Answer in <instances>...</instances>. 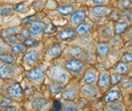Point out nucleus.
I'll list each match as a JSON object with an SVG mask.
<instances>
[{"label":"nucleus","instance_id":"2","mask_svg":"<svg viewBox=\"0 0 132 111\" xmlns=\"http://www.w3.org/2000/svg\"><path fill=\"white\" fill-rule=\"evenodd\" d=\"M44 74H45V68L43 66H39L29 71L27 75L30 80H32L34 82H39L44 77Z\"/></svg>","mask_w":132,"mask_h":111},{"label":"nucleus","instance_id":"8","mask_svg":"<svg viewBox=\"0 0 132 111\" xmlns=\"http://www.w3.org/2000/svg\"><path fill=\"white\" fill-rule=\"evenodd\" d=\"M32 105L35 109L37 110H44L45 108L48 107L49 105V102L44 99V98H41V97H37L32 100Z\"/></svg>","mask_w":132,"mask_h":111},{"label":"nucleus","instance_id":"27","mask_svg":"<svg viewBox=\"0 0 132 111\" xmlns=\"http://www.w3.org/2000/svg\"><path fill=\"white\" fill-rule=\"evenodd\" d=\"M11 52L14 53V54H18V53H21L24 51V46L20 43H14L13 45H11Z\"/></svg>","mask_w":132,"mask_h":111},{"label":"nucleus","instance_id":"14","mask_svg":"<svg viewBox=\"0 0 132 111\" xmlns=\"http://www.w3.org/2000/svg\"><path fill=\"white\" fill-rule=\"evenodd\" d=\"M75 32L78 35L80 36H83V35H86L88 34L89 32H90V25L86 22H83V23H79L76 28H75Z\"/></svg>","mask_w":132,"mask_h":111},{"label":"nucleus","instance_id":"22","mask_svg":"<svg viewBox=\"0 0 132 111\" xmlns=\"http://www.w3.org/2000/svg\"><path fill=\"white\" fill-rule=\"evenodd\" d=\"M128 27V23L126 21H117L115 24V33L116 34H121L125 32Z\"/></svg>","mask_w":132,"mask_h":111},{"label":"nucleus","instance_id":"32","mask_svg":"<svg viewBox=\"0 0 132 111\" xmlns=\"http://www.w3.org/2000/svg\"><path fill=\"white\" fill-rule=\"evenodd\" d=\"M55 31H56V27H55L52 23H48V24L45 26L44 32H45V33H47V34H50V33H53Z\"/></svg>","mask_w":132,"mask_h":111},{"label":"nucleus","instance_id":"16","mask_svg":"<svg viewBox=\"0 0 132 111\" xmlns=\"http://www.w3.org/2000/svg\"><path fill=\"white\" fill-rule=\"evenodd\" d=\"M67 55L70 56V57H72V58H82V57L85 56V53L80 48L72 47V48H68Z\"/></svg>","mask_w":132,"mask_h":111},{"label":"nucleus","instance_id":"34","mask_svg":"<svg viewBox=\"0 0 132 111\" xmlns=\"http://www.w3.org/2000/svg\"><path fill=\"white\" fill-rule=\"evenodd\" d=\"M122 87L123 88H126V89H129L132 87V81L130 79H124L122 81Z\"/></svg>","mask_w":132,"mask_h":111},{"label":"nucleus","instance_id":"37","mask_svg":"<svg viewBox=\"0 0 132 111\" xmlns=\"http://www.w3.org/2000/svg\"><path fill=\"white\" fill-rule=\"evenodd\" d=\"M11 103V99L10 98H4L2 101H1V108H6L10 105Z\"/></svg>","mask_w":132,"mask_h":111},{"label":"nucleus","instance_id":"39","mask_svg":"<svg viewBox=\"0 0 132 111\" xmlns=\"http://www.w3.org/2000/svg\"><path fill=\"white\" fill-rule=\"evenodd\" d=\"M123 60L124 62H132V52H128L123 56Z\"/></svg>","mask_w":132,"mask_h":111},{"label":"nucleus","instance_id":"46","mask_svg":"<svg viewBox=\"0 0 132 111\" xmlns=\"http://www.w3.org/2000/svg\"><path fill=\"white\" fill-rule=\"evenodd\" d=\"M20 111H22V110H20Z\"/></svg>","mask_w":132,"mask_h":111},{"label":"nucleus","instance_id":"35","mask_svg":"<svg viewBox=\"0 0 132 111\" xmlns=\"http://www.w3.org/2000/svg\"><path fill=\"white\" fill-rule=\"evenodd\" d=\"M101 34H102L103 36H110V35H111V27H110V26H106V27L102 28Z\"/></svg>","mask_w":132,"mask_h":111},{"label":"nucleus","instance_id":"29","mask_svg":"<svg viewBox=\"0 0 132 111\" xmlns=\"http://www.w3.org/2000/svg\"><path fill=\"white\" fill-rule=\"evenodd\" d=\"M36 45H38V42L34 37H29V38H27L24 41V46L28 47V48H32V47L36 46Z\"/></svg>","mask_w":132,"mask_h":111},{"label":"nucleus","instance_id":"33","mask_svg":"<svg viewBox=\"0 0 132 111\" xmlns=\"http://www.w3.org/2000/svg\"><path fill=\"white\" fill-rule=\"evenodd\" d=\"M120 80H121V76H120V74H118V73H114V74H112V75H111V84L115 85V84H117Z\"/></svg>","mask_w":132,"mask_h":111},{"label":"nucleus","instance_id":"44","mask_svg":"<svg viewBox=\"0 0 132 111\" xmlns=\"http://www.w3.org/2000/svg\"><path fill=\"white\" fill-rule=\"evenodd\" d=\"M106 1H107V0H93V2H94L95 4H97V5H102V4H104Z\"/></svg>","mask_w":132,"mask_h":111},{"label":"nucleus","instance_id":"25","mask_svg":"<svg viewBox=\"0 0 132 111\" xmlns=\"http://www.w3.org/2000/svg\"><path fill=\"white\" fill-rule=\"evenodd\" d=\"M107 111H122L123 110V105L121 103H110L108 106H107Z\"/></svg>","mask_w":132,"mask_h":111},{"label":"nucleus","instance_id":"9","mask_svg":"<svg viewBox=\"0 0 132 111\" xmlns=\"http://www.w3.org/2000/svg\"><path fill=\"white\" fill-rule=\"evenodd\" d=\"M45 29V23L42 21H34L30 25V32L34 35H39Z\"/></svg>","mask_w":132,"mask_h":111},{"label":"nucleus","instance_id":"10","mask_svg":"<svg viewBox=\"0 0 132 111\" xmlns=\"http://www.w3.org/2000/svg\"><path fill=\"white\" fill-rule=\"evenodd\" d=\"M98 91L96 89V87L92 86V85H86L81 88V95L84 97V98H93L97 95Z\"/></svg>","mask_w":132,"mask_h":111},{"label":"nucleus","instance_id":"1","mask_svg":"<svg viewBox=\"0 0 132 111\" xmlns=\"http://www.w3.org/2000/svg\"><path fill=\"white\" fill-rule=\"evenodd\" d=\"M49 77L53 80H57L58 82L60 83H64L68 79V75L66 73V71L61 68V67H58V66H55V67H52L50 69L49 73H48Z\"/></svg>","mask_w":132,"mask_h":111},{"label":"nucleus","instance_id":"15","mask_svg":"<svg viewBox=\"0 0 132 111\" xmlns=\"http://www.w3.org/2000/svg\"><path fill=\"white\" fill-rule=\"evenodd\" d=\"M61 51H62V45L61 44H55L48 49L47 57L48 58H55L61 53Z\"/></svg>","mask_w":132,"mask_h":111},{"label":"nucleus","instance_id":"17","mask_svg":"<svg viewBox=\"0 0 132 111\" xmlns=\"http://www.w3.org/2000/svg\"><path fill=\"white\" fill-rule=\"evenodd\" d=\"M14 70V67L12 65H5V64H2L1 67H0V72H1V77L2 78H5V77H8L11 75V73L13 72Z\"/></svg>","mask_w":132,"mask_h":111},{"label":"nucleus","instance_id":"6","mask_svg":"<svg viewBox=\"0 0 132 111\" xmlns=\"http://www.w3.org/2000/svg\"><path fill=\"white\" fill-rule=\"evenodd\" d=\"M109 11H110V8L107 6H104V5H98V6H95L92 8V14L97 18L107 15L109 13Z\"/></svg>","mask_w":132,"mask_h":111},{"label":"nucleus","instance_id":"12","mask_svg":"<svg viewBox=\"0 0 132 111\" xmlns=\"http://www.w3.org/2000/svg\"><path fill=\"white\" fill-rule=\"evenodd\" d=\"M96 80H97V73H96L95 71H93V70H88V71L85 72V74H84V76H83L82 81L84 84L90 85V84L95 83Z\"/></svg>","mask_w":132,"mask_h":111},{"label":"nucleus","instance_id":"38","mask_svg":"<svg viewBox=\"0 0 132 111\" xmlns=\"http://www.w3.org/2000/svg\"><path fill=\"white\" fill-rule=\"evenodd\" d=\"M130 0H122L120 3H119V6L121 7V8H127V7H129L130 6Z\"/></svg>","mask_w":132,"mask_h":111},{"label":"nucleus","instance_id":"20","mask_svg":"<svg viewBox=\"0 0 132 111\" xmlns=\"http://www.w3.org/2000/svg\"><path fill=\"white\" fill-rule=\"evenodd\" d=\"M97 51H98V54H99L100 57H105V56L108 55V53L110 51V46H109L108 43H100L98 45Z\"/></svg>","mask_w":132,"mask_h":111},{"label":"nucleus","instance_id":"19","mask_svg":"<svg viewBox=\"0 0 132 111\" xmlns=\"http://www.w3.org/2000/svg\"><path fill=\"white\" fill-rule=\"evenodd\" d=\"M76 95H77V93H76V90L74 88H67L62 93V97L65 100H69V101L74 100L76 98Z\"/></svg>","mask_w":132,"mask_h":111},{"label":"nucleus","instance_id":"7","mask_svg":"<svg viewBox=\"0 0 132 111\" xmlns=\"http://www.w3.org/2000/svg\"><path fill=\"white\" fill-rule=\"evenodd\" d=\"M84 17H85V11L82 9H79V10H76L71 13L69 20L72 24H78L84 19Z\"/></svg>","mask_w":132,"mask_h":111},{"label":"nucleus","instance_id":"40","mask_svg":"<svg viewBox=\"0 0 132 111\" xmlns=\"http://www.w3.org/2000/svg\"><path fill=\"white\" fill-rule=\"evenodd\" d=\"M0 12H1V15L2 16H6L11 12V9H10V8H7V7H3V6H2V7H1Z\"/></svg>","mask_w":132,"mask_h":111},{"label":"nucleus","instance_id":"43","mask_svg":"<svg viewBox=\"0 0 132 111\" xmlns=\"http://www.w3.org/2000/svg\"><path fill=\"white\" fill-rule=\"evenodd\" d=\"M16 109H17V107L15 106V105H13V106H8V107H6V109L4 111H16Z\"/></svg>","mask_w":132,"mask_h":111},{"label":"nucleus","instance_id":"23","mask_svg":"<svg viewBox=\"0 0 132 111\" xmlns=\"http://www.w3.org/2000/svg\"><path fill=\"white\" fill-rule=\"evenodd\" d=\"M61 89H62V85L58 81H52L49 84V90L52 94H56V93L60 92Z\"/></svg>","mask_w":132,"mask_h":111},{"label":"nucleus","instance_id":"24","mask_svg":"<svg viewBox=\"0 0 132 111\" xmlns=\"http://www.w3.org/2000/svg\"><path fill=\"white\" fill-rule=\"evenodd\" d=\"M58 12L63 14V15H68L70 13L73 12V6L72 5H64V6H60L57 8Z\"/></svg>","mask_w":132,"mask_h":111},{"label":"nucleus","instance_id":"45","mask_svg":"<svg viewBox=\"0 0 132 111\" xmlns=\"http://www.w3.org/2000/svg\"><path fill=\"white\" fill-rule=\"evenodd\" d=\"M129 18H130V20H131V21H132V12H131V14L129 15Z\"/></svg>","mask_w":132,"mask_h":111},{"label":"nucleus","instance_id":"3","mask_svg":"<svg viewBox=\"0 0 132 111\" xmlns=\"http://www.w3.org/2000/svg\"><path fill=\"white\" fill-rule=\"evenodd\" d=\"M66 70L70 73H78L83 69V63L80 60L74 59V60H70L65 64Z\"/></svg>","mask_w":132,"mask_h":111},{"label":"nucleus","instance_id":"36","mask_svg":"<svg viewBox=\"0 0 132 111\" xmlns=\"http://www.w3.org/2000/svg\"><path fill=\"white\" fill-rule=\"evenodd\" d=\"M17 41V37L14 35V34H12V35H9V36H6L5 37V42L7 43V44H14V43H16Z\"/></svg>","mask_w":132,"mask_h":111},{"label":"nucleus","instance_id":"5","mask_svg":"<svg viewBox=\"0 0 132 111\" xmlns=\"http://www.w3.org/2000/svg\"><path fill=\"white\" fill-rule=\"evenodd\" d=\"M7 94L13 98H20L22 95V89L20 85L17 83H13L12 85H10L7 89Z\"/></svg>","mask_w":132,"mask_h":111},{"label":"nucleus","instance_id":"4","mask_svg":"<svg viewBox=\"0 0 132 111\" xmlns=\"http://www.w3.org/2000/svg\"><path fill=\"white\" fill-rule=\"evenodd\" d=\"M38 56H39V54L36 49H31V51L27 52L23 56V63L26 65H29V66H33L38 60Z\"/></svg>","mask_w":132,"mask_h":111},{"label":"nucleus","instance_id":"13","mask_svg":"<svg viewBox=\"0 0 132 111\" xmlns=\"http://www.w3.org/2000/svg\"><path fill=\"white\" fill-rule=\"evenodd\" d=\"M109 83H110V77H109V74L107 72H102L100 74V78H99V85L100 88L102 89H106L108 88L109 86Z\"/></svg>","mask_w":132,"mask_h":111},{"label":"nucleus","instance_id":"31","mask_svg":"<svg viewBox=\"0 0 132 111\" xmlns=\"http://www.w3.org/2000/svg\"><path fill=\"white\" fill-rule=\"evenodd\" d=\"M30 34H31V32H29V31H27V29H22V31L19 32V38L26 41L27 38L30 37Z\"/></svg>","mask_w":132,"mask_h":111},{"label":"nucleus","instance_id":"30","mask_svg":"<svg viewBox=\"0 0 132 111\" xmlns=\"http://www.w3.org/2000/svg\"><path fill=\"white\" fill-rule=\"evenodd\" d=\"M62 111H78V109L71 103H66L62 105Z\"/></svg>","mask_w":132,"mask_h":111},{"label":"nucleus","instance_id":"21","mask_svg":"<svg viewBox=\"0 0 132 111\" xmlns=\"http://www.w3.org/2000/svg\"><path fill=\"white\" fill-rule=\"evenodd\" d=\"M129 69H130V67H129V65L126 63V62H121V63H118L116 65L115 67V71L118 73V74H125V73H127L128 71H129Z\"/></svg>","mask_w":132,"mask_h":111},{"label":"nucleus","instance_id":"41","mask_svg":"<svg viewBox=\"0 0 132 111\" xmlns=\"http://www.w3.org/2000/svg\"><path fill=\"white\" fill-rule=\"evenodd\" d=\"M24 8H26V4L24 3H19L14 7V10L17 11V12H21V11L24 10Z\"/></svg>","mask_w":132,"mask_h":111},{"label":"nucleus","instance_id":"42","mask_svg":"<svg viewBox=\"0 0 132 111\" xmlns=\"http://www.w3.org/2000/svg\"><path fill=\"white\" fill-rule=\"evenodd\" d=\"M54 107H55V110L56 111L59 110V108H61L60 102H59V101H55V102H54Z\"/></svg>","mask_w":132,"mask_h":111},{"label":"nucleus","instance_id":"28","mask_svg":"<svg viewBox=\"0 0 132 111\" xmlns=\"http://www.w3.org/2000/svg\"><path fill=\"white\" fill-rule=\"evenodd\" d=\"M18 29H19L18 26L10 27V28H6V29L2 31V35H12V34H14L15 32H18Z\"/></svg>","mask_w":132,"mask_h":111},{"label":"nucleus","instance_id":"26","mask_svg":"<svg viewBox=\"0 0 132 111\" xmlns=\"http://www.w3.org/2000/svg\"><path fill=\"white\" fill-rule=\"evenodd\" d=\"M0 60L4 63H8V64H11L13 63L14 61V58L11 54H7V53H1V57H0Z\"/></svg>","mask_w":132,"mask_h":111},{"label":"nucleus","instance_id":"18","mask_svg":"<svg viewBox=\"0 0 132 111\" xmlns=\"http://www.w3.org/2000/svg\"><path fill=\"white\" fill-rule=\"evenodd\" d=\"M73 35H74V31L71 27H68V28H65L64 31H62L58 34V38L61 39V41H68Z\"/></svg>","mask_w":132,"mask_h":111},{"label":"nucleus","instance_id":"11","mask_svg":"<svg viewBox=\"0 0 132 111\" xmlns=\"http://www.w3.org/2000/svg\"><path fill=\"white\" fill-rule=\"evenodd\" d=\"M120 97H121V94H120L119 90H118V89H112V90H110V91L105 95L104 100H105V102H107V103H111V102H114L116 100H118Z\"/></svg>","mask_w":132,"mask_h":111}]
</instances>
